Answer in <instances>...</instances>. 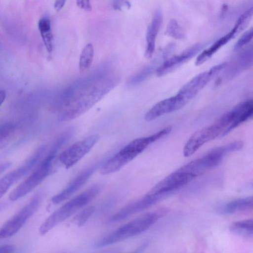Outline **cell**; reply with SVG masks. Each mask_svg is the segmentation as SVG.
<instances>
[{
  "label": "cell",
  "mask_w": 253,
  "mask_h": 253,
  "mask_svg": "<svg viewBox=\"0 0 253 253\" xmlns=\"http://www.w3.org/2000/svg\"><path fill=\"white\" fill-rule=\"evenodd\" d=\"M171 129V126H168L150 136L132 140L102 165L100 173L106 175L119 170L142 153L150 144L169 133Z\"/></svg>",
  "instance_id": "cell-1"
},
{
  "label": "cell",
  "mask_w": 253,
  "mask_h": 253,
  "mask_svg": "<svg viewBox=\"0 0 253 253\" xmlns=\"http://www.w3.org/2000/svg\"><path fill=\"white\" fill-rule=\"evenodd\" d=\"M169 211L167 208H162L141 214L99 240L95 246L98 247H104L137 236L165 216Z\"/></svg>",
  "instance_id": "cell-2"
},
{
  "label": "cell",
  "mask_w": 253,
  "mask_h": 253,
  "mask_svg": "<svg viewBox=\"0 0 253 253\" xmlns=\"http://www.w3.org/2000/svg\"><path fill=\"white\" fill-rule=\"evenodd\" d=\"M101 188L95 185L71 199L51 213L42 223L39 233L44 235L56 225L72 216L87 205L99 193Z\"/></svg>",
  "instance_id": "cell-3"
},
{
  "label": "cell",
  "mask_w": 253,
  "mask_h": 253,
  "mask_svg": "<svg viewBox=\"0 0 253 253\" xmlns=\"http://www.w3.org/2000/svg\"><path fill=\"white\" fill-rule=\"evenodd\" d=\"M56 151L50 149L46 156L40 162L32 173L10 193L8 199L15 201L30 193L48 175L53 172L58 162Z\"/></svg>",
  "instance_id": "cell-4"
},
{
  "label": "cell",
  "mask_w": 253,
  "mask_h": 253,
  "mask_svg": "<svg viewBox=\"0 0 253 253\" xmlns=\"http://www.w3.org/2000/svg\"><path fill=\"white\" fill-rule=\"evenodd\" d=\"M229 126V118L226 113L212 124L197 130L185 143L183 150V155L189 157L207 142L227 135Z\"/></svg>",
  "instance_id": "cell-5"
},
{
  "label": "cell",
  "mask_w": 253,
  "mask_h": 253,
  "mask_svg": "<svg viewBox=\"0 0 253 253\" xmlns=\"http://www.w3.org/2000/svg\"><path fill=\"white\" fill-rule=\"evenodd\" d=\"M43 193L35 194L29 202L9 219L0 228V240L16 234L36 211L43 199Z\"/></svg>",
  "instance_id": "cell-6"
},
{
  "label": "cell",
  "mask_w": 253,
  "mask_h": 253,
  "mask_svg": "<svg viewBox=\"0 0 253 253\" xmlns=\"http://www.w3.org/2000/svg\"><path fill=\"white\" fill-rule=\"evenodd\" d=\"M227 66V63H222L197 75L183 85L176 94L186 104Z\"/></svg>",
  "instance_id": "cell-7"
},
{
  "label": "cell",
  "mask_w": 253,
  "mask_h": 253,
  "mask_svg": "<svg viewBox=\"0 0 253 253\" xmlns=\"http://www.w3.org/2000/svg\"><path fill=\"white\" fill-rule=\"evenodd\" d=\"M46 150L44 145L38 148L21 165L0 179V199L10 187L28 173L40 161Z\"/></svg>",
  "instance_id": "cell-8"
},
{
  "label": "cell",
  "mask_w": 253,
  "mask_h": 253,
  "mask_svg": "<svg viewBox=\"0 0 253 253\" xmlns=\"http://www.w3.org/2000/svg\"><path fill=\"white\" fill-rule=\"evenodd\" d=\"M99 138L98 134H94L75 142L59 154L58 162L67 169L70 168L89 152Z\"/></svg>",
  "instance_id": "cell-9"
},
{
  "label": "cell",
  "mask_w": 253,
  "mask_h": 253,
  "mask_svg": "<svg viewBox=\"0 0 253 253\" xmlns=\"http://www.w3.org/2000/svg\"><path fill=\"white\" fill-rule=\"evenodd\" d=\"M166 196L149 192L143 197L124 206L109 219L110 222H116L139 212L156 204Z\"/></svg>",
  "instance_id": "cell-10"
},
{
  "label": "cell",
  "mask_w": 253,
  "mask_h": 253,
  "mask_svg": "<svg viewBox=\"0 0 253 253\" xmlns=\"http://www.w3.org/2000/svg\"><path fill=\"white\" fill-rule=\"evenodd\" d=\"M195 178L193 175L177 169L156 184L150 193L167 196Z\"/></svg>",
  "instance_id": "cell-11"
},
{
  "label": "cell",
  "mask_w": 253,
  "mask_h": 253,
  "mask_svg": "<svg viewBox=\"0 0 253 253\" xmlns=\"http://www.w3.org/2000/svg\"><path fill=\"white\" fill-rule=\"evenodd\" d=\"M99 165H94L81 171L62 191L53 196L51 202L58 204L67 200L88 181Z\"/></svg>",
  "instance_id": "cell-12"
},
{
  "label": "cell",
  "mask_w": 253,
  "mask_h": 253,
  "mask_svg": "<svg viewBox=\"0 0 253 253\" xmlns=\"http://www.w3.org/2000/svg\"><path fill=\"white\" fill-rule=\"evenodd\" d=\"M205 46L203 43H197L189 47L181 53L174 55L167 60L156 70L158 77L163 76L191 59Z\"/></svg>",
  "instance_id": "cell-13"
},
{
  "label": "cell",
  "mask_w": 253,
  "mask_h": 253,
  "mask_svg": "<svg viewBox=\"0 0 253 253\" xmlns=\"http://www.w3.org/2000/svg\"><path fill=\"white\" fill-rule=\"evenodd\" d=\"M185 105L183 100L176 94L154 105L146 113L144 119L147 122L152 121L164 115L175 112Z\"/></svg>",
  "instance_id": "cell-14"
},
{
  "label": "cell",
  "mask_w": 253,
  "mask_h": 253,
  "mask_svg": "<svg viewBox=\"0 0 253 253\" xmlns=\"http://www.w3.org/2000/svg\"><path fill=\"white\" fill-rule=\"evenodd\" d=\"M162 20L163 16L161 12L159 10L157 11L155 13L146 32L147 46L145 55L147 58H151L155 51L156 38L161 26Z\"/></svg>",
  "instance_id": "cell-15"
},
{
  "label": "cell",
  "mask_w": 253,
  "mask_h": 253,
  "mask_svg": "<svg viewBox=\"0 0 253 253\" xmlns=\"http://www.w3.org/2000/svg\"><path fill=\"white\" fill-rule=\"evenodd\" d=\"M236 36L234 28L225 36L220 38L210 47L204 50L197 57L195 65L200 66L211 58L212 56L222 46L226 44L231 39Z\"/></svg>",
  "instance_id": "cell-16"
},
{
  "label": "cell",
  "mask_w": 253,
  "mask_h": 253,
  "mask_svg": "<svg viewBox=\"0 0 253 253\" xmlns=\"http://www.w3.org/2000/svg\"><path fill=\"white\" fill-rule=\"evenodd\" d=\"M253 196L242 198L233 200L225 205L220 210L224 214H232L238 211L252 210L253 206Z\"/></svg>",
  "instance_id": "cell-17"
},
{
  "label": "cell",
  "mask_w": 253,
  "mask_h": 253,
  "mask_svg": "<svg viewBox=\"0 0 253 253\" xmlns=\"http://www.w3.org/2000/svg\"><path fill=\"white\" fill-rule=\"evenodd\" d=\"M38 27L47 51L51 53L53 49V36L49 19L44 17L40 19Z\"/></svg>",
  "instance_id": "cell-18"
},
{
  "label": "cell",
  "mask_w": 253,
  "mask_h": 253,
  "mask_svg": "<svg viewBox=\"0 0 253 253\" xmlns=\"http://www.w3.org/2000/svg\"><path fill=\"white\" fill-rule=\"evenodd\" d=\"M94 57V48L92 44L87 43L83 49L79 59L80 73L87 71L91 67Z\"/></svg>",
  "instance_id": "cell-19"
},
{
  "label": "cell",
  "mask_w": 253,
  "mask_h": 253,
  "mask_svg": "<svg viewBox=\"0 0 253 253\" xmlns=\"http://www.w3.org/2000/svg\"><path fill=\"white\" fill-rule=\"evenodd\" d=\"M253 226V219H248L233 223L230 227V230L240 236L252 237Z\"/></svg>",
  "instance_id": "cell-20"
},
{
  "label": "cell",
  "mask_w": 253,
  "mask_h": 253,
  "mask_svg": "<svg viewBox=\"0 0 253 253\" xmlns=\"http://www.w3.org/2000/svg\"><path fill=\"white\" fill-rule=\"evenodd\" d=\"M15 131L14 124L7 123L0 125V149L10 141Z\"/></svg>",
  "instance_id": "cell-21"
},
{
  "label": "cell",
  "mask_w": 253,
  "mask_h": 253,
  "mask_svg": "<svg viewBox=\"0 0 253 253\" xmlns=\"http://www.w3.org/2000/svg\"><path fill=\"white\" fill-rule=\"evenodd\" d=\"M165 34L175 39L182 40L185 37V35L182 28L175 19H171L165 31Z\"/></svg>",
  "instance_id": "cell-22"
},
{
  "label": "cell",
  "mask_w": 253,
  "mask_h": 253,
  "mask_svg": "<svg viewBox=\"0 0 253 253\" xmlns=\"http://www.w3.org/2000/svg\"><path fill=\"white\" fill-rule=\"evenodd\" d=\"M253 13V7H251L239 17L233 27L235 30L236 35L238 34L248 26Z\"/></svg>",
  "instance_id": "cell-23"
},
{
  "label": "cell",
  "mask_w": 253,
  "mask_h": 253,
  "mask_svg": "<svg viewBox=\"0 0 253 253\" xmlns=\"http://www.w3.org/2000/svg\"><path fill=\"white\" fill-rule=\"evenodd\" d=\"M94 210V207L90 206L82 210L74 217V223L79 227L84 225L93 213Z\"/></svg>",
  "instance_id": "cell-24"
},
{
  "label": "cell",
  "mask_w": 253,
  "mask_h": 253,
  "mask_svg": "<svg viewBox=\"0 0 253 253\" xmlns=\"http://www.w3.org/2000/svg\"><path fill=\"white\" fill-rule=\"evenodd\" d=\"M253 37V28L245 32L238 40L234 46V50H237L249 43Z\"/></svg>",
  "instance_id": "cell-25"
},
{
  "label": "cell",
  "mask_w": 253,
  "mask_h": 253,
  "mask_svg": "<svg viewBox=\"0 0 253 253\" xmlns=\"http://www.w3.org/2000/svg\"><path fill=\"white\" fill-rule=\"evenodd\" d=\"M112 6L115 10H121L123 7L126 6L129 8L131 5L127 0H113Z\"/></svg>",
  "instance_id": "cell-26"
},
{
  "label": "cell",
  "mask_w": 253,
  "mask_h": 253,
  "mask_svg": "<svg viewBox=\"0 0 253 253\" xmlns=\"http://www.w3.org/2000/svg\"><path fill=\"white\" fill-rule=\"evenodd\" d=\"M76 3L79 8L84 10L91 11L92 10L90 0H76Z\"/></svg>",
  "instance_id": "cell-27"
},
{
  "label": "cell",
  "mask_w": 253,
  "mask_h": 253,
  "mask_svg": "<svg viewBox=\"0 0 253 253\" xmlns=\"http://www.w3.org/2000/svg\"><path fill=\"white\" fill-rule=\"evenodd\" d=\"M15 247L11 244H6L0 246V253H11L14 252Z\"/></svg>",
  "instance_id": "cell-28"
},
{
  "label": "cell",
  "mask_w": 253,
  "mask_h": 253,
  "mask_svg": "<svg viewBox=\"0 0 253 253\" xmlns=\"http://www.w3.org/2000/svg\"><path fill=\"white\" fill-rule=\"evenodd\" d=\"M66 0H56L54 3V8L57 11H59L64 5Z\"/></svg>",
  "instance_id": "cell-29"
},
{
  "label": "cell",
  "mask_w": 253,
  "mask_h": 253,
  "mask_svg": "<svg viewBox=\"0 0 253 253\" xmlns=\"http://www.w3.org/2000/svg\"><path fill=\"white\" fill-rule=\"evenodd\" d=\"M11 165V163L6 162L0 164V174L2 173L5 169L9 168Z\"/></svg>",
  "instance_id": "cell-30"
},
{
  "label": "cell",
  "mask_w": 253,
  "mask_h": 253,
  "mask_svg": "<svg viewBox=\"0 0 253 253\" xmlns=\"http://www.w3.org/2000/svg\"><path fill=\"white\" fill-rule=\"evenodd\" d=\"M6 97V93L5 90H0V106L4 101Z\"/></svg>",
  "instance_id": "cell-31"
},
{
  "label": "cell",
  "mask_w": 253,
  "mask_h": 253,
  "mask_svg": "<svg viewBox=\"0 0 253 253\" xmlns=\"http://www.w3.org/2000/svg\"><path fill=\"white\" fill-rule=\"evenodd\" d=\"M9 205L10 204L7 201L0 202V211L7 208Z\"/></svg>",
  "instance_id": "cell-32"
}]
</instances>
